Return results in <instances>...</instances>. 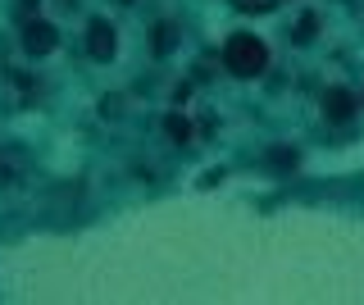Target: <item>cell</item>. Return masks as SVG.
Here are the masks:
<instances>
[{"mask_svg": "<svg viewBox=\"0 0 364 305\" xmlns=\"http://www.w3.org/2000/svg\"><path fill=\"white\" fill-rule=\"evenodd\" d=\"M223 64H228V73H237V77H255V73H264V64H269V46L259 37H250V32H237L223 46Z\"/></svg>", "mask_w": 364, "mask_h": 305, "instance_id": "obj_1", "label": "cell"}, {"mask_svg": "<svg viewBox=\"0 0 364 305\" xmlns=\"http://www.w3.org/2000/svg\"><path fill=\"white\" fill-rule=\"evenodd\" d=\"M23 46H28V55H50L55 50V28L50 23H28L23 28Z\"/></svg>", "mask_w": 364, "mask_h": 305, "instance_id": "obj_2", "label": "cell"}, {"mask_svg": "<svg viewBox=\"0 0 364 305\" xmlns=\"http://www.w3.org/2000/svg\"><path fill=\"white\" fill-rule=\"evenodd\" d=\"M323 114L333 119V123H346L350 114H355V96H350V92H341V87H333V92L323 96Z\"/></svg>", "mask_w": 364, "mask_h": 305, "instance_id": "obj_3", "label": "cell"}, {"mask_svg": "<svg viewBox=\"0 0 364 305\" xmlns=\"http://www.w3.org/2000/svg\"><path fill=\"white\" fill-rule=\"evenodd\" d=\"M114 46H119V41H114V28L96 18V23H91V41H87L91 60H109V55H114Z\"/></svg>", "mask_w": 364, "mask_h": 305, "instance_id": "obj_4", "label": "cell"}, {"mask_svg": "<svg viewBox=\"0 0 364 305\" xmlns=\"http://www.w3.org/2000/svg\"><path fill=\"white\" fill-rule=\"evenodd\" d=\"M168 132H173V137H178V141H187V137H191V123L173 114V119H168Z\"/></svg>", "mask_w": 364, "mask_h": 305, "instance_id": "obj_5", "label": "cell"}, {"mask_svg": "<svg viewBox=\"0 0 364 305\" xmlns=\"http://www.w3.org/2000/svg\"><path fill=\"white\" fill-rule=\"evenodd\" d=\"M237 9H273V0H237Z\"/></svg>", "mask_w": 364, "mask_h": 305, "instance_id": "obj_6", "label": "cell"}, {"mask_svg": "<svg viewBox=\"0 0 364 305\" xmlns=\"http://www.w3.org/2000/svg\"><path fill=\"white\" fill-rule=\"evenodd\" d=\"M310 32H314V18L305 14V18H301V37H296V41H310Z\"/></svg>", "mask_w": 364, "mask_h": 305, "instance_id": "obj_7", "label": "cell"}]
</instances>
